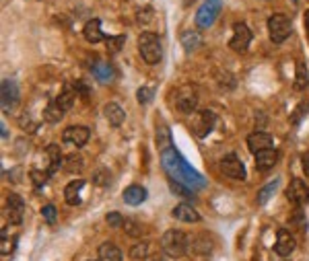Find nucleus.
<instances>
[{
    "instance_id": "obj_1",
    "label": "nucleus",
    "mask_w": 309,
    "mask_h": 261,
    "mask_svg": "<svg viewBox=\"0 0 309 261\" xmlns=\"http://www.w3.org/2000/svg\"><path fill=\"white\" fill-rule=\"evenodd\" d=\"M161 161H163V167L165 171L169 173V177L175 179V181H182L186 183L188 187L192 189H198V187H204V179L198 175V173L182 159V155L175 148H169L165 152H161Z\"/></svg>"
},
{
    "instance_id": "obj_2",
    "label": "nucleus",
    "mask_w": 309,
    "mask_h": 261,
    "mask_svg": "<svg viewBox=\"0 0 309 261\" xmlns=\"http://www.w3.org/2000/svg\"><path fill=\"white\" fill-rule=\"evenodd\" d=\"M138 52L142 56V60L150 66L159 64L161 58H163V46H161V39L159 35H154L150 31H144L140 37H138Z\"/></svg>"
},
{
    "instance_id": "obj_3",
    "label": "nucleus",
    "mask_w": 309,
    "mask_h": 261,
    "mask_svg": "<svg viewBox=\"0 0 309 261\" xmlns=\"http://www.w3.org/2000/svg\"><path fill=\"white\" fill-rule=\"evenodd\" d=\"M188 236L182 230H167L161 236V249L169 255V257H182L188 253Z\"/></svg>"
},
{
    "instance_id": "obj_4",
    "label": "nucleus",
    "mask_w": 309,
    "mask_h": 261,
    "mask_svg": "<svg viewBox=\"0 0 309 261\" xmlns=\"http://www.w3.org/2000/svg\"><path fill=\"white\" fill-rule=\"evenodd\" d=\"M293 31V21L282 15V13H276L268 19V33H270V39L274 43H282L284 39H289Z\"/></svg>"
},
{
    "instance_id": "obj_5",
    "label": "nucleus",
    "mask_w": 309,
    "mask_h": 261,
    "mask_svg": "<svg viewBox=\"0 0 309 261\" xmlns=\"http://www.w3.org/2000/svg\"><path fill=\"white\" fill-rule=\"evenodd\" d=\"M196 105H198V93L194 86L186 84L175 91V107H178L184 115H192L196 111Z\"/></svg>"
},
{
    "instance_id": "obj_6",
    "label": "nucleus",
    "mask_w": 309,
    "mask_h": 261,
    "mask_svg": "<svg viewBox=\"0 0 309 261\" xmlns=\"http://www.w3.org/2000/svg\"><path fill=\"white\" fill-rule=\"evenodd\" d=\"M220 7H223L220 0H206V3L198 9V13H196V25L200 29H208L216 21V17L220 13Z\"/></svg>"
},
{
    "instance_id": "obj_7",
    "label": "nucleus",
    "mask_w": 309,
    "mask_h": 261,
    "mask_svg": "<svg viewBox=\"0 0 309 261\" xmlns=\"http://www.w3.org/2000/svg\"><path fill=\"white\" fill-rule=\"evenodd\" d=\"M250 43H252V31L246 23H237L233 27V37L229 41V48L237 54H246L248 48H250Z\"/></svg>"
},
{
    "instance_id": "obj_8",
    "label": "nucleus",
    "mask_w": 309,
    "mask_h": 261,
    "mask_svg": "<svg viewBox=\"0 0 309 261\" xmlns=\"http://www.w3.org/2000/svg\"><path fill=\"white\" fill-rule=\"evenodd\" d=\"M23 216H25V202H23V198L17 195V193H9L7 208H5V218L11 224H21V222H23Z\"/></svg>"
},
{
    "instance_id": "obj_9",
    "label": "nucleus",
    "mask_w": 309,
    "mask_h": 261,
    "mask_svg": "<svg viewBox=\"0 0 309 261\" xmlns=\"http://www.w3.org/2000/svg\"><path fill=\"white\" fill-rule=\"evenodd\" d=\"M214 123H216V115L212 111H208V109L198 111V113H194V119H192V132L198 138H204V136L210 134Z\"/></svg>"
},
{
    "instance_id": "obj_10",
    "label": "nucleus",
    "mask_w": 309,
    "mask_h": 261,
    "mask_svg": "<svg viewBox=\"0 0 309 261\" xmlns=\"http://www.w3.org/2000/svg\"><path fill=\"white\" fill-rule=\"evenodd\" d=\"M220 171H223V175H227L229 179H235V181H244L246 179V167L241 163V159L237 155H227L220 163Z\"/></svg>"
},
{
    "instance_id": "obj_11",
    "label": "nucleus",
    "mask_w": 309,
    "mask_h": 261,
    "mask_svg": "<svg viewBox=\"0 0 309 261\" xmlns=\"http://www.w3.org/2000/svg\"><path fill=\"white\" fill-rule=\"evenodd\" d=\"M286 200L295 204L297 208L309 202V185L303 179H293L286 187Z\"/></svg>"
},
{
    "instance_id": "obj_12",
    "label": "nucleus",
    "mask_w": 309,
    "mask_h": 261,
    "mask_svg": "<svg viewBox=\"0 0 309 261\" xmlns=\"http://www.w3.org/2000/svg\"><path fill=\"white\" fill-rule=\"evenodd\" d=\"M0 101H3L5 111L15 109V105L19 103V86L13 78H5L3 84H0Z\"/></svg>"
},
{
    "instance_id": "obj_13",
    "label": "nucleus",
    "mask_w": 309,
    "mask_h": 261,
    "mask_svg": "<svg viewBox=\"0 0 309 261\" xmlns=\"http://www.w3.org/2000/svg\"><path fill=\"white\" fill-rule=\"evenodd\" d=\"M89 138H91V132L85 125H68L62 134V140L70 146H85L89 142Z\"/></svg>"
},
{
    "instance_id": "obj_14",
    "label": "nucleus",
    "mask_w": 309,
    "mask_h": 261,
    "mask_svg": "<svg viewBox=\"0 0 309 261\" xmlns=\"http://www.w3.org/2000/svg\"><path fill=\"white\" fill-rule=\"evenodd\" d=\"M295 236L286 230V228H280L278 234H276V245H274V251L276 255L280 257H289L293 251H295Z\"/></svg>"
},
{
    "instance_id": "obj_15",
    "label": "nucleus",
    "mask_w": 309,
    "mask_h": 261,
    "mask_svg": "<svg viewBox=\"0 0 309 261\" xmlns=\"http://www.w3.org/2000/svg\"><path fill=\"white\" fill-rule=\"evenodd\" d=\"M274 146V138L268 134V132H254L248 136V148L254 152V155H258V152L262 150H268Z\"/></svg>"
},
{
    "instance_id": "obj_16",
    "label": "nucleus",
    "mask_w": 309,
    "mask_h": 261,
    "mask_svg": "<svg viewBox=\"0 0 309 261\" xmlns=\"http://www.w3.org/2000/svg\"><path fill=\"white\" fill-rule=\"evenodd\" d=\"M171 216L175 220H180V222H198L200 220V214L196 212V208L194 206H190V204H178L173 210H171Z\"/></svg>"
},
{
    "instance_id": "obj_17",
    "label": "nucleus",
    "mask_w": 309,
    "mask_h": 261,
    "mask_svg": "<svg viewBox=\"0 0 309 261\" xmlns=\"http://www.w3.org/2000/svg\"><path fill=\"white\" fill-rule=\"evenodd\" d=\"M254 157H256V167H258V171H270V169L278 163V152H276L274 148L262 150V152H258V155H254Z\"/></svg>"
},
{
    "instance_id": "obj_18",
    "label": "nucleus",
    "mask_w": 309,
    "mask_h": 261,
    "mask_svg": "<svg viewBox=\"0 0 309 261\" xmlns=\"http://www.w3.org/2000/svg\"><path fill=\"white\" fill-rule=\"evenodd\" d=\"M85 187V181L83 179H74L70 181L68 185L64 187V200L68 206H79L81 204V189Z\"/></svg>"
},
{
    "instance_id": "obj_19",
    "label": "nucleus",
    "mask_w": 309,
    "mask_h": 261,
    "mask_svg": "<svg viewBox=\"0 0 309 261\" xmlns=\"http://www.w3.org/2000/svg\"><path fill=\"white\" fill-rule=\"evenodd\" d=\"M146 200V189L142 185H130L124 189V202L128 206H140Z\"/></svg>"
},
{
    "instance_id": "obj_20",
    "label": "nucleus",
    "mask_w": 309,
    "mask_h": 261,
    "mask_svg": "<svg viewBox=\"0 0 309 261\" xmlns=\"http://www.w3.org/2000/svg\"><path fill=\"white\" fill-rule=\"evenodd\" d=\"M83 35H85V39L89 41V43H99V41H103L105 37H103V31H101V21H99V19H91L89 23L85 25Z\"/></svg>"
},
{
    "instance_id": "obj_21",
    "label": "nucleus",
    "mask_w": 309,
    "mask_h": 261,
    "mask_svg": "<svg viewBox=\"0 0 309 261\" xmlns=\"http://www.w3.org/2000/svg\"><path fill=\"white\" fill-rule=\"evenodd\" d=\"M103 113H105V119L112 123V125H122L124 123V119H126V113H124V109L118 105V103H107L105 107H103Z\"/></svg>"
},
{
    "instance_id": "obj_22",
    "label": "nucleus",
    "mask_w": 309,
    "mask_h": 261,
    "mask_svg": "<svg viewBox=\"0 0 309 261\" xmlns=\"http://www.w3.org/2000/svg\"><path fill=\"white\" fill-rule=\"evenodd\" d=\"M188 251L194 253V255H198V257H206L212 251V243L208 241L206 236H196V238H192V241H190Z\"/></svg>"
},
{
    "instance_id": "obj_23",
    "label": "nucleus",
    "mask_w": 309,
    "mask_h": 261,
    "mask_svg": "<svg viewBox=\"0 0 309 261\" xmlns=\"http://www.w3.org/2000/svg\"><path fill=\"white\" fill-rule=\"evenodd\" d=\"M91 72H93V76H95L99 82H112L114 76H116V70L112 68V64H107V62H97V64H93Z\"/></svg>"
},
{
    "instance_id": "obj_24",
    "label": "nucleus",
    "mask_w": 309,
    "mask_h": 261,
    "mask_svg": "<svg viewBox=\"0 0 309 261\" xmlns=\"http://www.w3.org/2000/svg\"><path fill=\"white\" fill-rule=\"evenodd\" d=\"M74 99H76V91H74V86H66V89L54 99L58 105H60V109L66 113V111H70L72 107H74Z\"/></svg>"
},
{
    "instance_id": "obj_25",
    "label": "nucleus",
    "mask_w": 309,
    "mask_h": 261,
    "mask_svg": "<svg viewBox=\"0 0 309 261\" xmlns=\"http://www.w3.org/2000/svg\"><path fill=\"white\" fill-rule=\"evenodd\" d=\"M46 155H48V161H50V165H48V173H50V175H54V173H58V169L64 165L62 152H60V148H58L56 144H50V146L46 148Z\"/></svg>"
},
{
    "instance_id": "obj_26",
    "label": "nucleus",
    "mask_w": 309,
    "mask_h": 261,
    "mask_svg": "<svg viewBox=\"0 0 309 261\" xmlns=\"http://www.w3.org/2000/svg\"><path fill=\"white\" fill-rule=\"evenodd\" d=\"M97 257L99 261H122V251L114 245V243H103L97 251Z\"/></svg>"
},
{
    "instance_id": "obj_27",
    "label": "nucleus",
    "mask_w": 309,
    "mask_h": 261,
    "mask_svg": "<svg viewBox=\"0 0 309 261\" xmlns=\"http://www.w3.org/2000/svg\"><path fill=\"white\" fill-rule=\"evenodd\" d=\"M180 41H182V46H184L188 52H194V50H198V48L202 46V37H200V33L194 31V29L184 31L182 37H180Z\"/></svg>"
},
{
    "instance_id": "obj_28",
    "label": "nucleus",
    "mask_w": 309,
    "mask_h": 261,
    "mask_svg": "<svg viewBox=\"0 0 309 261\" xmlns=\"http://www.w3.org/2000/svg\"><path fill=\"white\" fill-rule=\"evenodd\" d=\"M154 140H157V146L161 152L173 148V142H171V134H169V129L165 123H159L157 129H154Z\"/></svg>"
},
{
    "instance_id": "obj_29",
    "label": "nucleus",
    "mask_w": 309,
    "mask_h": 261,
    "mask_svg": "<svg viewBox=\"0 0 309 261\" xmlns=\"http://www.w3.org/2000/svg\"><path fill=\"white\" fill-rule=\"evenodd\" d=\"M62 169L66 171V173H70V175H79V173L85 169V159L81 157V155H68L64 159V165H62Z\"/></svg>"
},
{
    "instance_id": "obj_30",
    "label": "nucleus",
    "mask_w": 309,
    "mask_h": 261,
    "mask_svg": "<svg viewBox=\"0 0 309 261\" xmlns=\"http://www.w3.org/2000/svg\"><path fill=\"white\" fill-rule=\"evenodd\" d=\"M62 117H64V111L60 109V105L56 101H50L48 107L43 109V119H46L48 123H58Z\"/></svg>"
},
{
    "instance_id": "obj_31",
    "label": "nucleus",
    "mask_w": 309,
    "mask_h": 261,
    "mask_svg": "<svg viewBox=\"0 0 309 261\" xmlns=\"http://www.w3.org/2000/svg\"><path fill=\"white\" fill-rule=\"evenodd\" d=\"M169 189L175 193V195H180V198H194V189L188 187L186 183L182 181H175V179H169Z\"/></svg>"
},
{
    "instance_id": "obj_32",
    "label": "nucleus",
    "mask_w": 309,
    "mask_h": 261,
    "mask_svg": "<svg viewBox=\"0 0 309 261\" xmlns=\"http://www.w3.org/2000/svg\"><path fill=\"white\" fill-rule=\"evenodd\" d=\"M124 232H126L128 236H134V238H138V236H142V234H144V226H142L138 220L126 218V220H124Z\"/></svg>"
},
{
    "instance_id": "obj_33",
    "label": "nucleus",
    "mask_w": 309,
    "mask_h": 261,
    "mask_svg": "<svg viewBox=\"0 0 309 261\" xmlns=\"http://www.w3.org/2000/svg\"><path fill=\"white\" fill-rule=\"evenodd\" d=\"M124 43H126V37H124V35H116V37H107V39H105L107 52L112 54V56L120 54V50L124 48Z\"/></svg>"
},
{
    "instance_id": "obj_34",
    "label": "nucleus",
    "mask_w": 309,
    "mask_h": 261,
    "mask_svg": "<svg viewBox=\"0 0 309 261\" xmlns=\"http://www.w3.org/2000/svg\"><path fill=\"white\" fill-rule=\"evenodd\" d=\"M307 70H305V62H299L297 64V72H295V89L297 91H303L307 86Z\"/></svg>"
},
{
    "instance_id": "obj_35",
    "label": "nucleus",
    "mask_w": 309,
    "mask_h": 261,
    "mask_svg": "<svg viewBox=\"0 0 309 261\" xmlns=\"http://www.w3.org/2000/svg\"><path fill=\"white\" fill-rule=\"evenodd\" d=\"M278 183H280V181H278V179H274V181H272V183H268L266 187H262V189H260V193H258V204H266V202L272 198V193L276 191Z\"/></svg>"
},
{
    "instance_id": "obj_36",
    "label": "nucleus",
    "mask_w": 309,
    "mask_h": 261,
    "mask_svg": "<svg viewBox=\"0 0 309 261\" xmlns=\"http://www.w3.org/2000/svg\"><path fill=\"white\" fill-rule=\"evenodd\" d=\"M29 177H31V181H33L35 187H43V185L48 183V179H50V173L48 171H37V169H33L29 173Z\"/></svg>"
},
{
    "instance_id": "obj_37",
    "label": "nucleus",
    "mask_w": 309,
    "mask_h": 261,
    "mask_svg": "<svg viewBox=\"0 0 309 261\" xmlns=\"http://www.w3.org/2000/svg\"><path fill=\"white\" fill-rule=\"evenodd\" d=\"M291 226H293V228H297V230H301V232H305V230H307V218H305V214H303L301 210H297V212L293 214V218H291Z\"/></svg>"
},
{
    "instance_id": "obj_38",
    "label": "nucleus",
    "mask_w": 309,
    "mask_h": 261,
    "mask_svg": "<svg viewBox=\"0 0 309 261\" xmlns=\"http://www.w3.org/2000/svg\"><path fill=\"white\" fill-rule=\"evenodd\" d=\"M146 253H148V245L146 243H138V245H134L130 249V257L134 261H142L146 257Z\"/></svg>"
},
{
    "instance_id": "obj_39",
    "label": "nucleus",
    "mask_w": 309,
    "mask_h": 261,
    "mask_svg": "<svg viewBox=\"0 0 309 261\" xmlns=\"http://www.w3.org/2000/svg\"><path fill=\"white\" fill-rule=\"evenodd\" d=\"M105 220H107V224L112 226V228H124V216L120 214V212H109L107 216H105Z\"/></svg>"
},
{
    "instance_id": "obj_40",
    "label": "nucleus",
    "mask_w": 309,
    "mask_h": 261,
    "mask_svg": "<svg viewBox=\"0 0 309 261\" xmlns=\"http://www.w3.org/2000/svg\"><path fill=\"white\" fill-rule=\"evenodd\" d=\"M109 181H112V173H109L107 169L97 171V173H95V177H93V183H95V185H101V187L109 185Z\"/></svg>"
},
{
    "instance_id": "obj_41",
    "label": "nucleus",
    "mask_w": 309,
    "mask_h": 261,
    "mask_svg": "<svg viewBox=\"0 0 309 261\" xmlns=\"http://www.w3.org/2000/svg\"><path fill=\"white\" fill-rule=\"evenodd\" d=\"M136 21H138L140 25L150 23V21H152V9H150V7H142V9H138V13H136Z\"/></svg>"
},
{
    "instance_id": "obj_42",
    "label": "nucleus",
    "mask_w": 309,
    "mask_h": 261,
    "mask_svg": "<svg viewBox=\"0 0 309 261\" xmlns=\"http://www.w3.org/2000/svg\"><path fill=\"white\" fill-rule=\"evenodd\" d=\"M152 95H154V91L152 89H148V86H140V89L136 91V99H138V103H150L152 101Z\"/></svg>"
},
{
    "instance_id": "obj_43",
    "label": "nucleus",
    "mask_w": 309,
    "mask_h": 261,
    "mask_svg": "<svg viewBox=\"0 0 309 261\" xmlns=\"http://www.w3.org/2000/svg\"><path fill=\"white\" fill-rule=\"evenodd\" d=\"M41 216H43V218H46L50 224H54V222H56V216H58V212H56V208H54L52 204H46V206L41 208Z\"/></svg>"
},
{
    "instance_id": "obj_44",
    "label": "nucleus",
    "mask_w": 309,
    "mask_h": 261,
    "mask_svg": "<svg viewBox=\"0 0 309 261\" xmlns=\"http://www.w3.org/2000/svg\"><path fill=\"white\" fill-rule=\"evenodd\" d=\"M13 249H15V238H13V241H7V232L3 230V243H0V253H3V255H9V253H13Z\"/></svg>"
},
{
    "instance_id": "obj_45",
    "label": "nucleus",
    "mask_w": 309,
    "mask_h": 261,
    "mask_svg": "<svg viewBox=\"0 0 309 261\" xmlns=\"http://www.w3.org/2000/svg\"><path fill=\"white\" fill-rule=\"evenodd\" d=\"M74 91H76V93H79L81 97H85V99H87V97H89V95H91V91H89V86H87V84H85L83 80H74Z\"/></svg>"
},
{
    "instance_id": "obj_46",
    "label": "nucleus",
    "mask_w": 309,
    "mask_h": 261,
    "mask_svg": "<svg viewBox=\"0 0 309 261\" xmlns=\"http://www.w3.org/2000/svg\"><path fill=\"white\" fill-rule=\"evenodd\" d=\"M19 123H21V125H23V127L27 129V132H33V129H35V123H31V119H29V115H21V119H19Z\"/></svg>"
},
{
    "instance_id": "obj_47",
    "label": "nucleus",
    "mask_w": 309,
    "mask_h": 261,
    "mask_svg": "<svg viewBox=\"0 0 309 261\" xmlns=\"http://www.w3.org/2000/svg\"><path fill=\"white\" fill-rule=\"evenodd\" d=\"M303 171H305V175L309 177V152L303 157Z\"/></svg>"
},
{
    "instance_id": "obj_48",
    "label": "nucleus",
    "mask_w": 309,
    "mask_h": 261,
    "mask_svg": "<svg viewBox=\"0 0 309 261\" xmlns=\"http://www.w3.org/2000/svg\"><path fill=\"white\" fill-rule=\"evenodd\" d=\"M305 29H307V33H309V11L305 13Z\"/></svg>"
},
{
    "instance_id": "obj_49",
    "label": "nucleus",
    "mask_w": 309,
    "mask_h": 261,
    "mask_svg": "<svg viewBox=\"0 0 309 261\" xmlns=\"http://www.w3.org/2000/svg\"><path fill=\"white\" fill-rule=\"evenodd\" d=\"M293 3H299V0H293Z\"/></svg>"
}]
</instances>
